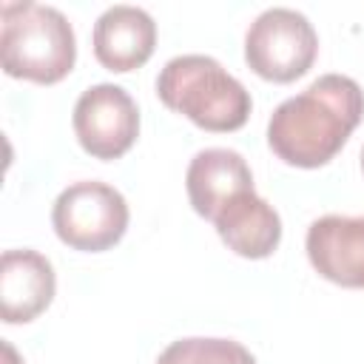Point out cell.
I'll return each mask as SVG.
<instances>
[{"label":"cell","instance_id":"1","mask_svg":"<svg viewBox=\"0 0 364 364\" xmlns=\"http://www.w3.org/2000/svg\"><path fill=\"white\" fill-rule=\"evenodd\" d=\"M364 117V91L347 74H321L267 122L270 151L293 168L327 165Z\"/></svg>","mask_w":364,"mask_h":364},{"label":"cell","instance_id":"2","mask_svg":"<svg viewBox=\"0 0 364 364\" xmlns=\"http://www.w3.org/2000/svg\"><path fill=\"white\" fill-rule=\"evenodd\" d=\"M156 97L165 108L213 134L239 131L253 108L250 91L208 54L171 57L156 77Z\"/></svg>","mask_w":364,"mask_h":364},{"label":"cell","instance_id":"3","mask_svg":"<svg viewBox=\"0 0 364 364\" xmlns=\"http://www.w3.org/2000/svg\"><path fill=\"white\" fill-rule=\"evenodd\" d=\"M0 17V63L9 77L54 85L74 68L77 37L60 9L23 0L3 3Z\"/></svg>","mask_w":364,"mask_h":364},{"label":"cell","instance_id":"4","mask_svg":"<svg viewBox=\"0 0 364 364\" xmlns=\"http://www.w3.org/2000/svg\"><path fill=\"white\" fill-rule=\"evenodd\" d=\"M125 196L100 179H82L60 191L51 208V225L63 245L85 253L114 247L128 230Z\"/></svg>","mask_w":364,"mask_h":364},{"label":"cell","instance_id":"5","mask_svg":"<svg viewBox=\"0 0 364 364\" xmlns=\"http://www.w3.org/2000/svg\"><path fill=\"white\" fill-rule=\"evenodd\" d=\"M318 54L313 23L287 6L264 9L245 34V63L270 82H293L304 77Z\"/></svg>","mask_w":364,"mask_h":364},{"label":"cell","instance_id":"6","mask_svg":"<svg viewBox=\"0 0 364 364\" xmlns=\"http://www.w3.org/2000/svg\"><path fill=\"white\" fill-rule=\"evenodd\" d=\"M74 134L94 159H119L139 136V108L134 97L114 82L85 88L74 105Z\"/></svg>","mask_w":364,"mask_h":364},{"label":"cell","instance_id":"7","mask_svg":"<svg viewBox=\"0 0 364 364\" xmlns=\"http://www.w3.org/2000/svg\"><path fill=\"white\" fill-rule=\"evenodd\" d=\"M307 259L333 284L364 290V216L327 213L307 228Z\"/></svg>","mask_w":364,"mask_h":364},{"label":"cell","instance_id":"8","mask_svg":"<svg viewBox=\"0 0 364 364\" xmlns=\"http://www.w3.org/2000/svg\"><path fill=\"white\" fill-rule=\"evenodd\" d=\"M57 276L51 262L31 250H6L0 256V318L6 324L34 321L54 299Z\"/></svg>","mask_w":364,"mask_h":364},{"label":"cell","instance_id":"9","mask_svg":"<svg viewBox=\"0 0 364 364\" xmlns=\"http://www.w3.org/2000/svg\"><path fill=\"white\" fill-rule=\"evenodd\" d=\"M154 48L156 23L139 6H108L94 23V57L108 71H134L151 60Z\"/></svg>","mask_w":364,"mask_h":364},{"label":"cell","instance_id":"10","mask_svg":"<svg viewBox=\"0 0 364 364\" xmlns=\"http://www.w3.org/2000/svg\"><path fill=\"white\" fill-rule=\"evenodd\" d=\"M185 188L193 210L213 222V216L239 193L253 191V173L245 156L233 148L199 151L185 173Z\"/></svg>","mask_w":364,"mask_h":364},{"label":"cell","instance_id":"11","mask_svg":"<svg viewBox=\"0 0 364 364\" xmlns=\"http://www.w3.org/2000/svg\"><path fill=\"white\" fill-rule=\"evenodd\" d=\"M213 228L219 239L242 259H267L282 242V219L276 208L256 191L239 193L216 216Z\"/></svg>","mask_w":364,"mask_h":364},{"label":"cell","instance_id":"12","mask_svg":"<svg viewBox=\"0 0 364 364\" xmlns=\"http://www.w3.org/2000/svg\"><path fill=\"white\" fill-rule=\"evenodd\" d=\"M156 364H256L253 353L233 338H208L191 336L171 341Z\"/></svg>","mask_w":364,"mask_h":364},{"label":"cell","instance_id":"13","mask_svg":"<svg viewBox=\"0 0 364 364\" xmlns=\"http://www.w3.org/2000/svg\"><path fill=\"white\" fill-rule=\"evenodd\" d=\"M3 355H6V361H3V364H20V358H17V350H14L9 341H3Z\"/></svg>","mask_w":364,"mask_h":364},{"label":"cell","instance_id":"14","mask_svg":"<svg viewBox=\"0 0 364 364\" xmlns=\"http://www.w3.org/2000/svg\"><path fill=\"white\" fill-rule=\"evenodd\" d=\"M361 171H364V148H361Z\"/></svg>","mask_w":364,"mask_h":364}]
</instances>
